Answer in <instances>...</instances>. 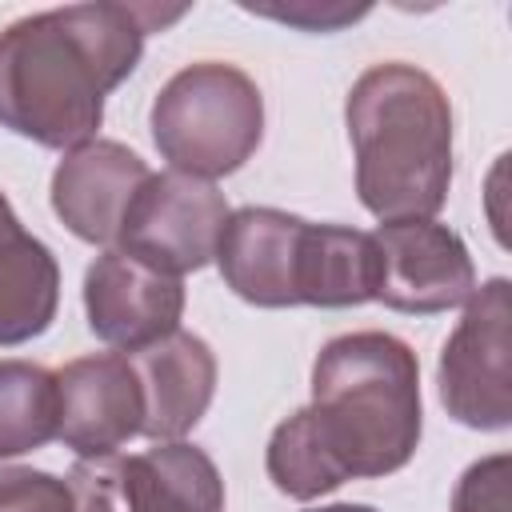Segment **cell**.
<instances>
[{
	"mask_svg": "<svg viewBox=\"0 0 512 512\" xmlns=\"http://www.w3.org/2000/svg\"><path fill=\"white\" fill-rule=\"evenodd\" d=\"M248 12L308 28V32H336L344 24H356L360 16H368V4H316V0H300V4H244Z\"/></svg>",
	"mask_w": 512,
	"mask_h": 512,
	"instance_id": "18",
	"label": "cell"
},
{
	"mask_svg": "<svg viewBox=\"0 0 512 512\" xmlns=\"http://www.w3.org/2000/svg\"><path fill=\"white\" fill-rule=\"evenodd\" d=\"M56 440V372L32 360H0V460Z\"/></svg>",
	"mask_w": 512,
	"mask_h": 512,
	"instance_id": "15",
	"label": "cell"
},
{
	"mask_svg": "<svg viewBox=\"0 0 512 512\" xmlns=\"http://www.w3.org/2000/svg\"><path fill=\"white\" fill-rule=\"evenodd\" d=\"M0 512H76L68 480L40 468H0Z\"/></svg>",
	"mask_w": 512,
	"mask_h": 512,
	"instance_id": "16",
	"label": "cell"
},
{
	"mask_svg": "<svg viewBox=\"0 0 512 512\" xmlns=\"http://www.w3.org/2000/svg\"><path fill=\"white\" fill-rule=\"evenodd\" d=\"M60 304V268L44 240L24 232L0 192V344H24L48 332Z\"/></svg>",
	"mask_w": 512,
	"mask_h": 512,
	"instance_id": "14",
	"label": "cell"
},
{
	"mask_svg": "<svg viewBox=\"0 0 512 512\" xmlns=\"http://www.w3.org/2000/svg\"><path fill=\"white\" fill-rule=\"evenodd\" d=\"M144 424V396L124 352L68 360L56 372V440L80 460L112 456Z\"/></svg>",
	"mask_w": 512,
	"mask_h": 512,
	"instance_id": "10",
	"label": "cell"
},
{
	"mask_svg": "<svg viewBox=\"0 0 512 512\" xmlns=\"http://www.w3.org/2000/svg\"><path fill=\"white\" fill-rule=\"evenodd\" d=\"M232 208L212 180L188 172H152L132 196L116 248L132 260L184 276L216 260Z\"/></svg>",
	"mask_w": 512,
	"mask_h": 512,
	"instance_id": "7",
	"label": "cell"
},
{
	"mask_svg": "<svg viewBox=\"0 0 512 512\" xmlns=\"http://www.w3.org/2000/svg\"><path fill=\"white\" fill-rule=\"evenodd\" d=\"M420 364L392 332H344L312 364V404L276 424L268 480L292 500H316L344 480L404 468L420 444Z\"/></svg>",
	"mask_w": 512,
	"mask_h": 512,
	"instance_id": "1",
	"label": "cell"
},
{
	"mask_svg": "<svg viewBox=\"0 0 512 512\" xmlns=\"http://www.w3.org/2000/svg\"><path fill=\"white\" fill-rule=\"evenodd\" d=\"M76 512H224V480L212 456L164 440L136 456H88L68 472Z\"/></svg>",
	"mask_w": 512,
	"mask_h": 512,
	"instance_id": "5",
	"label": "cell"
},
{
	"mask_svg": "<svg viewBox=\"0 0 512 512\" xmlns=\"http://www.w3.org/2000/svg\"><path fill=\"white\" fill-rule=\"evenodd\" d=\"M508 328H512V288L504 276H496L468 296V308L440 352L436 384H440V404L448 408L452 420L480 432L508 428L512 420Z\"/></svg>",
	"mask_w": 512,
	"mask_h": 512,
	"instance_id": "6",
	"label": "cell"
},
{
	"mask_svg": "<svg viewBox=\"0 0 512 512\" xmlns=\"http://www.w3.org/2000/svg\"><path fill=\"white\" fill-rule=\"evenodd\" d=\"M376 244V292L392 312L436 316L468 304L476 292V268L464 240L436 220H404L380 224L372 232Z\"/></svg>",
	"mask_w": 512,
	"mask_h": 512,
	"instance_id": "8",
	"label": "cell"
},
{
	"mask_svg": "<svg viewBox=\"0 0 512 512\" xmlns=\"http://www.w3.org/2000/svg\"><path fill=\"white\" fill-rule=\"evenodd\" d=\"M180 16L184 8L64 4L12 20L0 32V128L44 148L96 140L104 96L136 72L144 36Z\"/></svg>",
	"mask_w": 512,
	"mask_h": 512,
	"instance_id": "2",
	"label": "cell"
},
{
	"mask_svg": "<svg viewBox=\"0 0 512 512\" xmlns=\"http://www.w3.org/2000/svg\"><path fill=\"white\" fill-rule=\"evenodd\" d=\"M508 480H512L508 452H496L488 460H476L460 476V484L452 492V512H512Z\"/></svg>",
	"mask_w": 512,
	"mask_h": 512,
	"instance_id": "17",
	"label": "cell"
},
{
	"mask_svg": "<svg viewBox=\"0 0 512 512\" xmlns=\"http://www.w3.org/2000/svg\"><path fill=\"white\" fill-rule=\"evenodd\" d=\"M148 176V164L120 140H84L68 148L52 172V212L72 236L108 248Z\"/></svg>",
	"mask_w": 512,
	"mask_h": 512,
	"instance_id": "12",
	"label": "cell"
},
{
	"mask_svg": "<svg viewBox=\"0 0 512 512\" xmlns=\"http://www.w3.org/2000/svg\"><path fill=\"white\" fill-rule=\"evenodd\" d=\"M84 312L88 328L128 356L180 328L184 284L180 276L156 272L128 252L108 248L84 272Z\"/></svg>",
	"mask_w": 512,
	"mask_h": 512,
	"instance_id": "11",
	"label": "cell"
},
{
	"mask_svg": "<svg viewBox=\"0 0 512 512\" xmlns=\"http://www.w3.org/2000/svg\"><path fill=\"white\" fill-rule=\"evenodd\" d=\"M312 220L280 208H240L228 216L216 264L224 284L256 308L304 304Z\"/></svg>",
	"mask_w": 512,
	"mask_h": 512,
	"instance_id": "9",
	"label": "cell"
},
{
	"mask_svg": "<svg viewBox=\"0 0 512 512\" xmlns=\"http://www.w3.org/2000/svg\"><path fill=\"white\" fill-rule=\"evenodd\" d=\"M152 144L172 164L200 180L228 176L260 148L264 96L248 72L224 60L180 68L152 100Z\"/></svg>",
	"mask_w": 512,
	"mask_h": 512,
	"instance_id": "4",
	"label": "cell"
},
{
	"mask_svg": "<svg viewBox=\"0 0 512 512\" xmlns=\"http://www.w3.org/2000/svg\"><path fill=\"white\" fill-rule=\"evenodd\" d=\"M308 512H376L368 504H328V508H308Z\"/></svg>",
	"mask_w": 512,
	"mask_h": 512,
	"instance_id": "19",
	"label": "cell"
},
{
	"mask_svg": "<svg viewBox=\"0 0 512 512\" xmlns=\"http://www.w3.org/2000/svg\"><path fill=\"white\" fill-rule=\"evenodd\" d=\"M360 204L380 224L432 220L452 184V104L416 64L360 72L344 104Z\"/></svg>",
	"mask_w": 512,
	"mask_h": 512,
	"instance_id": "3",
	"label": "cell"
},
{
	"mask_svg": "<svg viewBox=\"0 0 512 512\" xmlns=\"http://www.w3.org/2000/svg\"><path fill=\"white\" fill-rule=\"evenodd\" d=\"M140 396H144V424L140 436L164 444L180 440L200 424L216 392V356L196 332H168L164 340L128 352Z\"/></svg>",
	"mask_w": 512,
	"mask_h": 512,
	"instance_id": "13",
	"label": "cell"
}]
</instances>
